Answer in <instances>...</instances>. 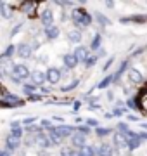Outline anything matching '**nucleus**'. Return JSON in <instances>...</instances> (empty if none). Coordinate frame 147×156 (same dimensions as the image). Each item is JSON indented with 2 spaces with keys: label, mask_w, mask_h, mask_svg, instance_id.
Listing matches in <instances>:
<instances>
[{
  "label": "nucleus",
  "mask_w": 147,
  "mask_h": 156,
  "mask_svg": "<svg viewBox=\"0 0 147 156\" xmlns=\"http://www.w3.org/2000/svg\"><path fill=\"white\" fill-rule=\"evenodd\" d=\"M138 135H140L142 139H145V140H147V134H138Z\"/></svg>",
  "instance_id": "obj_41"
},
{
  "label": "nucleus",
  "mask_w": 147,
  "mask_h": 156,
  "mask_svg": "<svg viewBox=\"0 0 147 156\" xmlns=\"http://www.w3.org/2000/svg\"><path fill=\"white\" fill-rule=\"evenodd\" d=\"M78 85H80V80H74V82H73V83H71V85H66V87H62V90H64V92H69V90L76 89Z\"/></svg>",
  "instance_id": "obj_31"
},
{
  "label": "nucleus",
  "mask_w": 147,
  "mask_h": 156,
  "mask_svg": "<svg viewBox=\"0 0 147 156\" xmlns=\"http://www.w3.org/2000/svg\"><path fill=\"white\" fill-rule=\"evenodd\" d=\"M118 128L121 130V132H125V134H128V132H130V130H128V125H126V123H119Z\"/></svg>",
  "instance_id": "obj_35"
},
{
  "label": "nucleus",
  "mask_w": 147,
  "mask_h": 156,
  "mask_svg": "<svg viewBox=\"0 0 147 156\" xmlns=\"http://www.w3.org/2000/svg\"><path fill=\"white\" fill-rule=\"evenodd\" d=\"M68 40H69V42H73V44H80V42H81V33H80L78 30L69 31V33H68Z\"/></svg>",
  "instance_id": "obj_19"
},
{
  "label": "nucleus",
  "mask_w": 147,
  "mask_h": 156,
  "mask_svg": "<svg viewBox=\"0 0 147 156\" xmlns=\"http://www.w3.org/2000/svg\"><path fill=\"white\" fill-rule=\"evenodd\" d=\"M97 21L101 23L102 26H109V24H111V21H109L106 16H102V14H97Z\"/></svg>",
  "instance_id": "obj_28"
},
{
  "label": "nucleus",
  "mask_w": 147,
  "mask_h": 156,
  "mask_svg": "<svg viewBox=\"0 0 147 156\" xmlns=\"http://www.w3.org/2000/svg\"><path fill=\"white\" fill-rule=\"evenodd\" d=\"M40 19H42V24H45V28L47 26H52L54 12H52L50 9H45V11H42V14H40Z\"/></svg>",
  "instance_id": "obj_10"
},
{
  "label": "nucleus",
  "mask_w": 147,
  "mask_h": 156,
  "mask_svg": "<svg viewBox=\"0 0 147 156\" xmlns=\"http://www.w3.org/2000/svg\"><path fill=\"white\" fill-rule=\"evenodd\" d=\"M95 132H97V137H106V135L111 134V128H101V127H99Z\"/></svg>",
  "instance_id": "obj_27"
},
{
  "label": "nucleus",
  "mask_w": 147,
  "mask_h": 156,
  "mask_svg": "<svg viewBox=\"0 0 147 156\" xmlns=\"http://www.w3.org/2000/svg\"><path fill=\"white\" fill-rule=\"evenodd\" d=\"M11 135L14 137V139L21 140V137H23V128L21 127H11Z\"/></svg>",
  "instance_id": "obj_23"
},
{
  "label": "nucleus",
  "mask_w": 147,
  "mask_h": 156,
  "mask_svg": "<svg viewBox=\"0 0 147 156\" xmlns=\"http://www.w3.org/2000/svg\"><path fill=\"white\" fill-rule=\"evenodd\" d=\"M128 78H130L132 83H142V82H144V76H142V73L138 71V69H135V68L128 69Z\"/></svg>",
  "instance_id": "obj_12"
},
{
  "label": "nucleus",
  "mask_w": 147,
  "mask_h": 156,
  "mask_svg": "<svg viewBox=\"0 0 147 156\" xmlns=\"http://www.w3.org/2000/svg\"><path fill=\"white\" fill-rule=\"evenodd\" d=\"M17 52V47H14V45H9L5 50H4V54H2V61H5V59H9V57H12L14 54Z\"/></svg>",
  "instance_id": "obj_21"
},
{
  "label": "nucleus",
  "mask_w": 147,
  "mask_h": 156,
  "mask_svg": "<svg viewBox=\"0 0 147 156\" xmlns=\"http://www.w3.org/2000/svg\"><path fill=\"white\" fill-rule=\"evenodd\" d=\"M31 52H33V45L26 44V42H23V44L17 45V56H19V57L26 59V57L31 56Z\"/></svg>",
  "instance_id": "obj_6"
},
{
  "label": "nucleus",
  "mask_w": 147,
  "mask_h": 156,
  "mask_svg": "<svg viewBox=\"0 0 147 156\" xmlns=\"http://www.w3.org/2000/svg\"><path fill=\"white\" fill-rule=\"evenodd\" d=\"M19 144H21V140L19 139H14L12 135H7L5 137V146L9 151H16L17 147H19Z\"/></svg>",
  "instance_id": "obj_15"
},
{
  "label": "nucleus",
  "mask_w": 147,
  "mask_h": 156,
  "mask_svg": "<svg viewBox=\"0 0 147 156\" xmlns=\"http://www.w3.org/2000/svg\"><path fill=\"white\" fill-rule=\"evenodd\" d=\"M97 154V149H94L92 146H85L83 149L78 151V156H95Z\"/></svg>",
  "instance_id": "obj_18"
},
{
  "label": "nucleus",
  "mask_w": 147,
  "mask_h": 156,
  "mask_svg": "<svg viewBox=\"0 0 147 156\" xmlns=\"http://www.w3.org/2000/svg\"><path fill=\"white\" fill-rule=\"evenodd\" d=\"M0 11H2V16L5 17V19L11 17V11H9V7H7L5 2H2V4H0Z\"/></svg>",
  "instance_id": "obj_26"
},
{
  "label": "nucleus",
  "mask_w": 147,
  "mask_h": 156,
  "mask_svg": "<svg viewBox=\"0 0 147 156\" xmlns=\"http://www.w3.org/2000/svg\"><path fill=\"white\" fill-rule=\"evenodd\" d=\"M126 68H128V61H123V62H121V66H119V69H118V73L114 75V78H119V76H121V73H123Z\"/></svg>",
  "instance_id": "obj_30"
},
{
  "label": "nucleus",
  "mask_w": 147,
  "mask_h": 156,
  "mask_svg": "<svg viewBox=\"0 0 147 156\" xmlns=\"http://www.w3.org/2000/svg\"><path fill=\"white\" fill-rule=\"evenodd\" d=\"M62 61H64V68L66 69H74V68L78 66V57H76V54H66V56L62 57Z\"/></svg>",
  "instance_id": "obj_5"
},
{
  "label": "nucleus",
  "mask_w": 147,
  "mask_h": 156,
  "mask_svg": "<svg viewBox=\"0 0 147 156\" xmlns=\"http://www.w3.org/2000/svg\"><path fill=\"white\" fill-rule=\"evenodd\" d=\"M71 19H73V23L78 28H81V26L87 28V26L92 24V16L85 11V9H81V7H78V9H74V11L71 12Z\"/></svg>",
  "instance_id": "obj_1"
},
{
  "label": "nucleus",
  "mask_w": 147,
  "mask_h": 156,
  "mask_svg": "<svg viewBox=\"0 0 147 156\" xmlns=\"http://www.w3.org/2000/svg\"><path fill=\"white\" fill-rule=\"evenodd\" d=\"M31 82H33V85H42L47 82V73H42V71H33L31 73Z\"/></svg>",
  "instance_id": "obj_11"
},
{
  "label": "nucleus",
  "mask_w": 147,
  "mask_h": 156,
  "mask_svg": "<svg viewBox=\"0 0 147 156\" xmlns=\"http://www.w3.org/2000/svg\"><path fill=\"white\" fill-rule=\"evenodd\" d=\"M35 142L38 146H42V147H49V146L52 144V140L49 139V135H45L43 132H40V134L35 135Z\"/></svg>",
  "instance_id": "obj_13"
},
{
  "label": "nucleus",
  "mask_w": 147,
  "mask_h": 156,
  "mask_svg": "<svg viewBox=\"0 0 147 156\" xmlns=\"http://www.w3.org/2000/svg\"><path fill=\"white\" fill-rule=\"evenodd\" d=\"M78 132H80V134H88V132H90V128H88V125H85V127H83V125H80V127H78Z\"/></svg>",
  "instance_id": "obj_33"
},
{
  "label": "nucleus",
  "mask_w": 147,
  "mask_h": 156,
  "mask_svg": "<svg viewBox=\"0 0 147 156\" xmlns=\"http://www.w3.org/2000/svg\"><path fill=\"white\" fill-rule=\"evenodd\" d=\"M97 59H99V57H97V56H92L90 59H88V61L85 62V66H87V68H92V66H94V64H95V62H97Z\"/></svg>",
  "instance_id": "obj_32"
},
{
  "label": "nucleus",
  "mask_w": 147,
  "mask_h": 156,
  "mask_svg": "<svg viewBox=\"0 0 147 156\" xmlns=\"http://www.w3.org/2000/svg\"><path fill=\"white\" fill-rule=\"evenodd\" d=\"M80 109V102H74V106H73V111H78Z\"/></svg>",
  "instance_id": "obj_40"
},
{
  "label": "nucleus",
  "mask_w": 147,
  "mask_h": 156,
  "mask_svg": "<svg viewBox=\"0 0 147 156\" xmlns=\"http://www.w3.org/2000/svg\"><path fill=\"white\" fill-rule=\"evenodd\" d=\"M113 61H114V57L108 59V62H106V66H104V69H109V68H111V64H113Z\"/></svg>",
  "instance_id": "obj_37"
},
{
  "label": "nucleus",
  "mask_w": 147,
  "mask_h": 156,
  "mask_svg": "<svg viewBox=\"0 0 147 156\" xmlns=\"http://www.w3.org/2000/svg\"><path fill=\"white\" fill-rule=\"evenodd\" d=\"M140 142H142V137L138 134H135V132H128L126 134V147L130 151L137 149L140 146Z\"/></svg>",
  "instance_id": "obj_4"
},
{
  "label": "nucleus",
  "mask_w": 147,
  "mask_h": 156,
  "mask_svg": "<svg viewBox=\"0 0 147 156\" xmlns=\"http://www.w3.org/2000/svg\"><path fill=\"white\" fill-rule=\"evenodd\" d=\"M59 80H61V71H59L57 68H49V69H47V82L56 85Z\"/></svg>",
  "instance_id": "obj_7"
},
{
  "label": "nucleus",
  "mask_w": 147,
  "mask_h": 156,
  "mask_svg": "<svg viewBox=\"0 0 147 156\" xmlns=\"http://www.w3.org/2000/svg\"><path fill=\"white\" fill-rule=\"evenodd\" d=\"M29 99H33V101H40V99H42V95H38V94H33V95H29Z\"/></svg>",
  "instance_id": "obj_39"
},
{
  "label": "nucleus",
  "mask_w": 147,
  "mask_h": 156,
  "mask_svg": "<svg viewBox=\"0 0 147 156\" xmlns=\"http://www.w3.org/2000/svg\"><path fill=\"white\" fill-rule=\"evenodd\" d=\"M114 80H116V78H114V75H109V76H106V78H104V80L101 82V83L97 85V89H106L108 85H111V83H113Z\"/></svg>",
  "instance_id": "obj_22"
},
{
  "label": "nucleus",
  "mask_w": 147,
  "mask_h": 156,
  "mask_svg": "<svg viewBox=\"0 0 147 156\" xmlns=\"http://www.w3.org/2000/svg\"><path fill=\"white\" fill-rule=\"evenodd\" d=\"M35 120H36V118H35V116H29V118H26V120H24V125H26V127H29V125H31V123H33L35 122Z\"/></svg>",
  "instance_id": "obj_36"
},
{
  "label": "nucleus",
  "mask_w": 147,
  "mask_h": 156,
  "mask_svg": "<svg viewBox=\"0 0 147 156\" xmlns=\"http://www.w3.org/2000/svg\"><path fill=\"white\" fill-rule=\"evenodd\" d=\"M128 21H138V23H144L145 17L144 16H132V17H121V23H128Z\"/></svg>",
  "instance_id": "obj_25"
},
{
  "label": "nucleus",
  "mask_w": 147,
  "mask_h": 156,
  "mask_svg": "<svg viewBox=\"0 0 147 156\" xmlns=\"http://www.w3.org/2000/svg\"><path fill=\"white\" fill-rule=\"evenodd\" d=\"M0 156H11V151H9V149H4V151H0Z\"/></svg>",
  "instance_id": "obj_38"
},
{
  "label": "nucleus",
  "mask_w": 147,
  "mask_h": 156,
  "mask_svg": "<svg viewBox=\"0 0 147 156\" xmlns=\"http://www.w3.org/2000/svg\"><path fill=\"white\" fill-rule=\"evenodd\" d=\"M35 89H36V85H33V83H29V85H24V87H23L24 94H28V95H33Z\"/></svg>",
  "instance_id": "obj_29"
},
{
  "label": "nucleus",
  "mask_w": 147,
  "mask_h": 156,
  "mask_svg": "<svg viewBox=\"0 0 147 156\" xmlns=\"http://www.w3.org/2000/svg\"><path fill=\"white\" fill-rule=\"evenodd\" d=\"M11 75H12L14 80H24V78L31 76L28 66H24V64H14V66L11 68Z\"/></svg>",
  "instance_id": "obj_2"
},
{
  "label": "nucleus",
  "mask_w": 147,
  "mask_h": 156,
  "mask_svg": "<svg viewBox=\"0 0 147 156\" xmlns=\"http://www.w3.org/2000/svg\"><path fill=\"white\" fill-rule=\"evenodd\" d=\"M87 125H88V127H97L99 128V122L94 120V118H88V120H87Z\"/></svg>",
  "instance_id": "obj_34"
},
{
  "label": "nucleus",
  "mask_w": 147,
  "mask_h": 156,
  "mask_svg": "<svg viewBox=\"0 0 147 156\" xmlns=\"http://www.w3.org/2000/svg\"><path fill=\"white\" fill-rule=\"evenodd\" d=\"M74 54H76V57H78L80 62H87L88 59H90V54H88V49H87L85 45H80L78 49L74 50Z\"/></svg>",
  "instance_id": "obj_9"
},
{
  "label": "nucleus",
  "mask_w": 147,
  "mask_h": 156,
  "mask_svg": "<svg viewBox=\"0 0 147 156\" xmlns=\"http://www.w3.org/2000/svg\"><path fill=\"white\" fill-rule=\"evenodd\" d=\"M113 140L116 147H126V134H116Z\"/></svg>",
  "instance_id": "obj_16"
},
{
  "label": "nucleus",
  "mask_w": 147,
  "mask_h": 156,
  "mask_svg": "<svg viewBox=\"0 0 147 156\" xmlns=\"http://www.w3.org/2000/svg\"><path fill=\"white\" fill-rule=\"evenodd\" d=\"M59 33H61V30H59V26H47L45 28V37L49 40H56L57 37H59Z\"/></svg>",
  "instance_id": "obj_14"
},
{
  "label": "nucleus",
  "mask_w": 147,
  "mask_h": 156,
  "mask_svg": "<svg viewBox=\"0 0 147 156\" xmlns=\"http://www.w3.org/2000/svg\"><path fill=\"white\" fill-rule=\"evenodd\" d=\"M73 130L74 128L73 127H68V125H59V127H54V130H52L50 134H54V135H57L59 139H66V137H73Z\"/></svg>",
  "instance_id": "obj_3"
},
{
  "label": "nucleus",
  "mask_w": 147,
  "mask_h": 156,
  "mask_svg": "<svg viewBox=\"0 0 147 156\" xmlns=\"http://www.w3.org/2000/svg\"><path fill=\"white\" fill-rule=\"evenodd\" d=\"M61 156H78V153L73 147H62L61 149Z\"/></svg>",
  "instance_id": "obj_24"
},
{
  "label": "nucleus",
  "mask_w": 147,
  "mask_h": 156,
  "mask_svg": "<svg viewBox=\"0 0 147 156\" xmlns=\"http://www.w3.org/2000/svg\"><path fill=\"white\" fill-rule=\"evenodd\" d=\"M97 156H113V147L109 144H102L97 149Z\"/></svg>",
  "instance_id": "obj_17"
},
{
  "label": "nucleus",
  "mask_w": 147,
  "mask_h": 156,
  "mask_svg": "<svg viewBox=\"0 0 147 156\" xmlns=\"http://www.w3.org/2000/svg\"><path fill=\"white\" fill-rule=\"evenodd\" d=\"M101 44H102L101 35H99V33H95V35H94V38H92L90 49H92V50H101Z\"/></svg>",
  "instance_id": "obj_20"
},
{
  "label": "nucleus",
  "mask_w": 147,
  "mask_h": 156,
  "mask_svg": "<svg viewBox=\"0 0 147 156\" xmlns=\"http://www.w3.org/2000/svg\"><path fill=\"white\" fill-rule=\"evenodd\" d=\"M85 140H87V135L85 134H80V132H76V134H73V137H71V142H73L74 147H80V149H83L85 147Z\"/></svg>",
  "instance_id": "obj_8"
}]
</instances>
